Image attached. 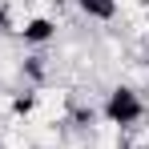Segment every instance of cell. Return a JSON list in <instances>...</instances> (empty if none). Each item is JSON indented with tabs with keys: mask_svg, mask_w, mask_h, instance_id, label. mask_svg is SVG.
<instances>
[{
	"mask_svg": "<svg viewBox=\"0 0 149 149\" xmlns=\"http://www.w3.org/2000/svg\"><path fill=\"white\" fill-rule=\"evenodd\" d=\"M85 129H89V149H125V125H117L113 117L97 113Z\"/></svg>",
	"mask_w": 149,
	"mask_h": 149,
	"instance_id": "cell-1",
	"label": "cell"
},
{
	"mask_svg": "<svg viewBox=\"0 0 149 149\" xmlns=\"http://www.w3.org/2000/svg\"><path fill=\"white\" fill-rule=\"evenodd\" d=\"M77 8H81V12H89L93 20H113V16H117L113 0H77Z\"/></svg>",
	"mask_w": 149,
	"mask_h": 149,
	"instance_id": "cell-2",
	"label": "cell"
},
{
	"mask_svg": "<svg viewBox=\"0 0 149 149\" xmlns=\"http://www.w3.org/2000/svg\"><path fill=\"white\" fill-rule=\"evenodd\" d=\"M141 56H145V61H149V40H145V45H141Z\"/></svg>",
	"mask_w": 149,
	"mask_h": 149,
	"instance_id": "cell-3",
	"label": "cell"
}]
</instances>
